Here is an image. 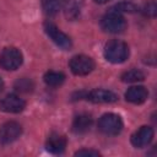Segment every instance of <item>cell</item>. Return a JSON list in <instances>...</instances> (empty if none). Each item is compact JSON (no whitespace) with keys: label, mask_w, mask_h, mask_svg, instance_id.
Segmentation results:
<instances>
[{"label":"cell","mask_w":157,"mask_h":157,"mask_svg":"<svg viewBox=\"0 0 157 157\" xmlns=\"http://www.w3.org/2000/svg\"><path fill=\"white\" fill-rule=\"evenodd\" d=\"M103 55L105 60L112 64H121L129 58L130 50L125 42L119 39H112L104 45Z\"/></svg>","instance_id":"1"},{"label":"cell","mask_w":157,"mask_h":157,"mask_svg":"<svg viewBox=\"0 0 157 157\" xmlns=\"http://www.w3.org/2000/svg\"><path fill=\"white\" fill-rule=\"evenodd\" d=\"M23 55L20 49L15 47H6L0 54V66L4 70L13 71L22 65Z\"/></svg>","instance_id":"2"},{"label":"cell","mask_w":157,"mask_h":157,"mask_svg":"<svg viewBox=\"0 0 157 157\" xmlns=\"http://www.w3.org/2000/svg\"><path fill=\"white\" fill-rule=\"evenodd\" d=\"M101 28L107 32V33H112V34H118L125 31L126 28V21L125 18L121 16V13L118 12H108L107 15H104L101 20Z\"/></svg>","instance_id":"3"},{"label":"cell","mask_w":157,"mask_h":157,"mask_svg":"<svg viewBox=\"0 0 157 157\" xmlns=\"http://www.w3.org/2000/svg\"><path fill=\"white\" fill-rule=\"evenodd\" d=\"M123 120L118 114L105 113L98 120V129L105 135H118L123 130Z\"/></svg>","instance_id":"4"},{"label":"cell","mask_w":157,"mask_h":157,"mask_svg":"<svg viewBox=\"0 0 157 157\" xmlns=\"http://www.w3.org/2000/svg\"><path fill=\"white\" fill-rule=\"evenodd\" d=\"M69 67L74 75L77 76H85L88 75L90 72L93 71L94 69V61L92 58L83 55V54H77L74 55L70 61H69Z\"/></svg>","instance_id":"5"},{"label":"cell","mask_w":157,"mask_h":157,"mask_svg":"<svg viewBox=\"0 0 157 157\" xmlns=\"http://www.w3.org/2000/svg\"><path fill=\"white\" fill-rule=\"evenodd\" d=\"M44 31L47 33V36L61 49L64 50H69L72 47L71 39L69 36H66L63 31H60L53 22H45L44 23Z\"/></svg>","instance_id":"6"},{"label":"cell","mask_w":157,"mask_h":157,"mask_svg":"<svg viewBox=\"0 0 157 157\" xmlns=\"http://www.w3.org/2000/svg\"><path fill=\"white\" fill-rule=\"evenodd\" d=\"M22 134V126L17 121H6L0 126V144L9 145L16 141Z\"/></svg>","instance_id":"7"},{"label":"cell","mask_w":157,"mask_h":157,"mask_svg":"<svg viewBox=\"0 0 157 157\" xmlns=\"http://www.w3.org/2000/svg\"><path fill=\"white\" fill-rule=\"evenodd\" d=\"M25 108H26L25 99L15 93L6 94L0 101V110L5 113H20Z\"/></svg>","instance_id":"8"},{"label":"cell","mask_w":157,"mask_h":157,"mask_svg":"<svg viewBox=\"0 0 157 157\" xmlns=\"http://www.w3.org/2000/svg\"><path fill=\"white\" fill-rule=\"evenodd\" d=\"M153 136H155L153 129L151 126L144 125L131 135L130 141H131V145L134 147L142 148V147H146L147 145L151 144V141L153 140Z\"/></svg>","instance_id":"9"},{"label":"cell","mask_w":157,"mask_h":157,"mask_svg":"<svg viewBox=\"0 0 157 157\" xmlns=\"http://www.w3.org/2000/svg\"><path fill=\"white\" fill-rule=\"evenodd\" d=\"M86 98L92 103H114L118 101V96L114 92L104 88L92 90L86 94Z\"/></svg>","instance_id":"10"},{"label":"cell","mask_w":157,"mask_h":157,"mask_svg":"<svg viewBox=\"0 0 157 157\" xmlns=\"http://www.w3.org/2000/svg\"><path fill=\"white\" fill-rule=\"evenodd\" d=\"M66 145H67V140L64 135H60V134H52L49 135V137L47 139V142H45V148L54 153V155H60L65 151L66 148Z\"/></svg>","instance_id":"11"},{"label":"cell","mask_w":157,"mask_h":157,"mask_svg":"<svg viewBox=\"0 0 157 157\" xmlns=\"http://www.w3.org/2000/svg\"><path fill=\"white\" fill-rule=\"evenodd\" d=\"M148 97V91L144 86H132L125 92V99L132 104H141Z\"/></svg>","instance_id":"12"},{"label":"cell","mask_w":157,"mask_h":157,"mask_svg":"<svg viewBox=\"0 0 157 157\" xmlns=\"http://www.w3.org/2000/svg\"><path fill=\"white\" fill-rule=\"evenodd\" d=\"M92 117L90 114H78L72 121V131L75 134H85L92 126Z\"/></svg>","instance_id":"13"},{"label":"cell","mask_w":157,"mask_h":157,"mask_svg":"<svg viewBox=\"0 0 157 157\" xmlns=\"http://www.w3.org/2000/svg\"><path fill=\"white\" fill-rule=\"evenodd\" d=\"M44 82L49 87H59L65 81V75L60 71H48L44 74Z\"/></svg>","instance_id":"14"},{"label":"cell","mask_w":157,"mask_h":157,"mask_svg":"<svg viewBox=\"0 0 157 157\" xmlns=\"http://www.w3.org/2000/svg\"><path fill=\"white\" fill-rule=\"evenodd\" d=\"M64 1L65 0H42V7L47 15L53 16L63 9Z\"/></svg>","instance_id":"15"},{"label":"cell","mask_w":157,"mask_h":157,"mask_svg":"<svg viewBox=\"0 0 157 157\" xmlns=\"http://www.w3.org/2000/svg\"><path fill=\"white\" fill-rule=\"evenodd\" d=\"M145 80V74L141 70L137 69H132L129 71H125L121 75V81L126 82V83H134V82H140Z\"/></svg>","instance_id":"16"},{"label":"cell","mask_w":157,"mask_h":157,"mask_svg":"<svg viewBox=\"0 0 157 157\" xmlns=\"http://www.w3.org/2000/svg\"><path fill=\"white\" fill-rule=\"evenodd\" d=\"M137 10H139V7H137L135 4L130 2V1H121V2H118V4H115V5L110 9V11L118 12V13H134V12H136Z\"/></svg>","instance_id":"17"},{"label":"cell","mask_w":157,"mask_h":157,"mask_svg":"<svg viewBox=\"0 0 157 157\" xmlns=\"http://www.w3.org/2000/svg\"><path fill=\"white\" fill-rule=\"evenodd\" d=\"M15 90L18 91V92H23V93H28V92H32L33 88H34V83L32 80L27 78V77H23V78H20L15 82Z\"/></svg>","instance_id":"18"},{"label":"cell","mask_w":157,"mask_h":157,"mask_svg":"<svg viewBox=\"0 0 157 157\" xmlns=\"http://www.w3.org/2000/svg\"><path fill=\"white\" fill-rule=\"evenodd\" d=\"M156 12H157V6H156V1L155 0H151L145 4V6L142 7V13L147 17H151L153 18L156 16Z\"/></svg>","instance_id":"19"},{"label":"cell","mask_w":157,"mask_h":157,"mask_svg":"<svg viewBox=\"0 0 157 157\" xmlns=\"http://www.w3.org/2000/svg\"><path fill=\"white\" fill-rule=\"evenodd\" d=\"M75 156H92V157H98V156H101V153L98 151H96V150H86V148H83V150L76 151L75 152Z\"/></svg>","instance_id":"20"},{"label":"cell","mask_w":157,"mask_h":157,"mask_svg":"<svg viewBox=\"0 0 157 157\" xmlns=\"http://www.w3.org/2000/svg\"><path fill=\"white\" fill-rule=\"evenodd\" d=\"M94 2H97V4H105V2H108V1H110V0H93Z\"/></svg>","instance_id":"21"},{"label":"cell","mask_w":157,"mask_h":157,"mask_svg":"<svg viewBox=\"0 0 157 157\" xmlns=\"http://www.w3.org/2000/svg\"><path fill=\"white\" fill-rule=\"evenodd\" d=\"M4 86H5V85H4V81H2V78L0 77V92L4 90Z\"/></svg>","instance_id":"22"}]
</instances>
